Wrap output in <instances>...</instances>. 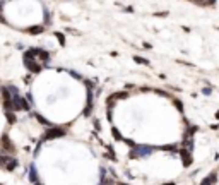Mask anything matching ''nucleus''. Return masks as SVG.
Wrapping results in <instances>:
<instances>
[{
    "mask_svg": "<svg viewBox=\"0 0 219 185\" xmlns=\"http://www.w3.org/2000/svg\"><path fill=\"white\" fill-rule=\"evenodd\" d=\"M216 118H217V120H219V112H217V113H216Z\"/></svg>",
    "mask_w": 219,
    "mask_h": 185,
    "instance_id": "6ab92c4d",
    "label": "nucleus"
},
{
    "mask_svg": "<svg viewBox=\"0 0 219 185\" xmlns=\"http://www.w3.org/2000/svg\"><path fill=\"white\" fill-rule=\"evenodd\" d=\"M7 118H9V122H10V124H14V122H16V117H14L12 113H7Z\"/></svg>",
    "mask_w": 219,
    "mask_h": 185,
    "instance_id": "ddd939ff",
    "label": "nucleus"
},
{
    "mask_svg": "<svg viewBox=\"0 0 219 185\" xmlns=\"http://www.w3.org/2000/svg\"><path fill=\"white\" fill-rule=\"evenodd\" d=\"M156 16H158V17H166L168 12H156Z\"/></svg>",
    "mask_w": 219,
    "mask_h": 185,
    "instance_id": "f3484780",
    "label": "nucleus"
},
{
    "mask_svg": "<svg viewBox=\"0 0 219 185\" xmlns=\"http://www.w3.org/2000/svg\"><path fill=\"white\" fill-rule=\"evenodd\" d=\"M123 98H127V93H123V91L115 93V94H111L110 98H108V105H113L115 103V99H123Z\"/></svg>",
    "mask_w": 219,
    "mask_h": 185,
    "instance_id": "423d86ee",
    "label": "nucleus"
},
{
    "mask_svg": "<svg viewBox=\"0 0 219 185\" xmlns=\"http://www.w3.org/2000/svg\"><path fill=\"white\" fill-rule=\"evenodd\" d=\"M33 53H36V55L39 57V60L43 58V62H45V64H46V62L50 60V55H48V53L45 52V50H33Z\"/></svg>",
    "mask_w": 219,
    "mask_h": 185,
    "instance_id": "0eeeda50",
    "label": "nucleus"
},
{
    "mask_svg": "<svg viewBox=\"0 0 219 185\" xmlns=\"http://www.w3.org/2000/svg\"><path fill=\"white\" fill-rule=\"evenodd\" d=\"M24 64H26V67L31 70V72H39V70H41V65H38L35 62V58H33V52L24 55Z\"/></svg>",
    "mask_w": 219,
    "mask_h": 185,
    "instance_id": "f257e3e1",
    "label": "nucleus"
},
{
    "mask_svg": "<svg viewBox=\"0 0 219 185\" xmlns=\"http://www.w3.org/2000/svg\"><path fill=\"white\" fill-rule=\"evenodd\" d=\"M133 60L137 62V64H144V65H147V64H149V62H147L146 58H142V57H135V58H133Z\"/></svg>",
    "mask_w": 219,
    "mask_h": 185,
    "instance_id": "9b49d317",
    "label": "nucleus"
},
{
    "mask_svg": "<svg viewBox=\"0 0 219 185\" xmlns=\"http://www.w3.org/2000/svg\"><path fill=\"white\" fill-rule=\"evenodd\" d=\"M173 103H175V106L180 110V112H183V105H181V101L180 99H173Z\"/></svg>",
    "mask_w": 219,
    "mask_h": 185,
    "instance_id": "9d476101",
    "label": "nucleus"
},
{
    "mask_svg": "<svg viewBox=\"0 0 219 185\" xmlns=\"http://www.w3.org/2000/svg\"><path fill=\"white\" fill-rule=\"evenodd\" d=\"M120 185H123V183H120Z\"/></svg>",
    "mask_w": 219,
    "mask_h": 185,
    "instance_id": "aec40b11",
    "label": "nucleus"
},
{
    "mask_svg": "<svg viewBox=\"0 0 219 185\" xmlns=\"http://www.w3.org/2000/svg\"><path fill=\"white\" fill-rule=\"evenodd\" d=\"M43 29H45L43 26H33L27 29V33H29V35H39V33H43Z\"/></svg>",
    "mask_w": 219,
    "mask_h": 185,
    "instance_id": "6e6552de",
    "label": "nucleus"
},
{
    "mask_svg": "<svg viewBox=\"0 0 219 185\" xmlns=\"http://www.w3.org/2000/svg\"><path fill=\"white\" fill-rule=\"evenodd\" d=\"M111 132H113V135H115V137H116V139H122L120 132H118V130H116V129H113V130H111Z\"/></svg>",
    "mask_w": 219,
    "mask_h": 185,
    "instance_id": "dca6fc26",
    "label": "nucleus"
},
{
    "mask_svg": "<svg viewBox=\"0 0 219 185\" xmlns=\"http://www.w3.org/2000/svg\"><path fill=\"white\" fill-rule=\"evenodd\" d=\"M214 4H216V0H207V5H210V7H212Z\"/></svg>",
    "mask_w": 219,
    "mask_h": 185,
    "instance_id": "a211bd4d",
    "label": "nucleus"
},
{
    "mask_svg": "<svg viewBox=\"0 0 219 185\" xmlns=\"http://www.w3.org/2000/svg\"><path fill=\"white\" fill-rule=\"evenodd\" d=\"M202 93H204L206 96H209L210 93H212V91H210V87H204V89H202Z\"/></svg>",
    "mask_w": 219,
    "mask_h": 185,
    "instance_id": "2eb2a0df",
    "label": "nucleus"
},
{
    "mask_svg": "<svg viewBox=\"0 0 219 185\" xmlns=\"http://www.w3.org/2000/svg\"><path fill=\"white\" fill-rule=\"evenodd\" d=\"M65 134L64 129H48L46 135H45V139H53V137H62Z\"/></svg>",
    "mask_w": 219,
    "mask_h": 185,
    "instance_id": "20e7f679",
    "label": "nucleus"
},
{
    "mask_svg": "<svg viewBox=\"0 0 219 185\" xmlns=\"http://www.w3.org/2000/svg\"><path fill=\"white\" fill-rule=\"evenodd\" d=\"M180 156H181V163H183V166H190V165L193 163V158H192V154H190V151H187V149L180 151Z\"/></svg>",
    "mask_w": 219,
    "mask_h": 185,
    "instance_id": "7ed1b4c3",
    "label": "nucleus"
},
{
    "mask_svg": "<svg viewBox=\"0 0 219 185\" xmlns=\"http://www.w3.org/2000/svg\"><path fill=\"white\" fill-rule=\"evenodd\" d=\"M151 153H152V147H149V146H137L132 153H130V156H132V158H139V156H149Z\"/></svg>",
    "mask_w": 219,
    "mask_h": 185,
    "instance_id": "f03ea898",
    "label": "nucleus"
},
{
    "mask_svg": "<svg viewBox=\"0 0 219 185\" xmlns=\"http://www.w3.org/2000/svg\"><path fill=\"white\" fill-rule=\"evenodd\" d=\"M55 36H57V39L60 41V45L64 46V45H65V38H64V35H62V33H55Z\"/></svg>",
    "mask_w": 219,
    "mask_h": 185,
    "instance_id": "1a4fd4ad",
    "label": "nucleus"
},
{
    "mask_svg": "<svg viewBox=\"0 0 219 185\" xmlns=\"http://www.w3.org/2000/svg\"><path fill=\"white\" fill-rule=\"evenodd\" d=\"M216 180H217V173L212 172L210 175H207L206 178L202 180V183H200V185H214V183H216Z\"/></svg>",
    "mask_w": 219,
    "mask_h": 185,
    "instance_id": "39448f33",
    "label": "nucleus"
},
{
    "mask_svg": "<svg viewBox=\"0 0 219 185\" xmlns=\"http://www.w3.org/2000/svg\"><path fill=\"white\" fill-rule=\"evenodd\" d=\"M7 161H10L9 158H7V156H4V154H0V165H5L7 163Z\"/></svg>",
    "mask_w": 219,
    "mask_h": 185,
    "instance_id": "f8f14e48",
    "label": "nucleus"
},
{
    "mask_svg": "<svg viewBox=\"0 0 219 185\" xmlns=\"http://www.w3.org/2000/svg\"><path fill=\"white\" fill-rule=\"evenodd\" d=\"M190 2H193V4H197V5H206V0H190Z\"/></svg>",
    "mask_w": 219,
    "mask_h": 185,
    "instance_id": "4468645a",
    "label": "nucleus"
}]
</instances>
